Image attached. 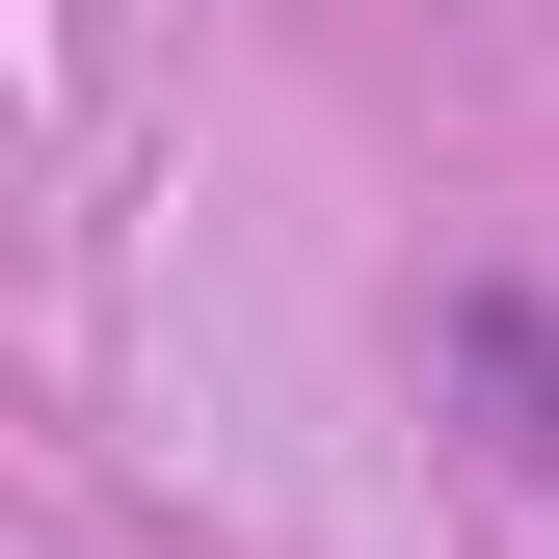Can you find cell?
I'll list each match as a JSON object with an SVG mask.
<instances>
[{"label":"cell","instance_id":"6da1fadb","mask_svg":"<svg viewBox=\"0 0 559 559\" xmlns=\"http://www.w3.org/2000/svg\"><path fill=\"white\" fill-rule=\"evenodd\" d=\"M427 346H453V427L507 453V479H559V294H533V266H453Z\"/></svg>","mask_w":559,"mask_h":559}]
</instances>
